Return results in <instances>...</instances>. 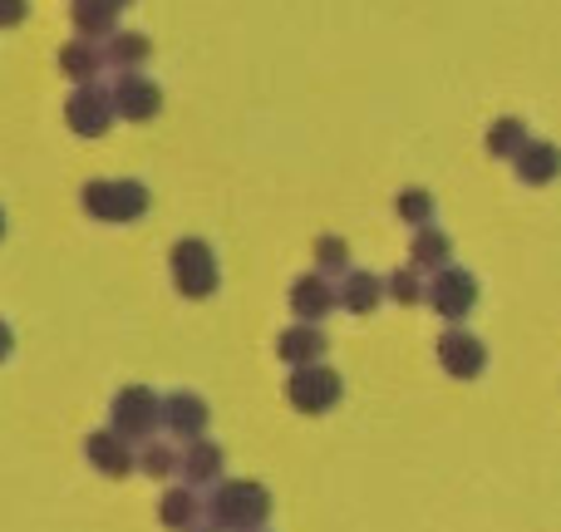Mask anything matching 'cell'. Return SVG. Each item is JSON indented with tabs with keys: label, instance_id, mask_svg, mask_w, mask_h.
<instances>
[{
	"label": "cell",
	"instance_id": "cell-1",
	"mask_svg": "<svg viewBox=\"0 0 561 532\" xmlns=\"http://www.w3.org/2000/svg\"><path fill=\"white\" fill-rule=\"evenodd\" d=\"M207 518L217 532H256L272 518V488H262L256 478H227V484H217Z\"/></svg>",
	"mask_w": 561,
	"mask_h": 532
},
{
	"label": "cell",
	"instance_id": "cell-2",
	"mask_svg": "<svg viewBox=\"0 0 561 532\" xmlns=\"http://www.w3.org/2000/svg\"><path fill=\"white\" fill-rule=\"evenodd\" d=\"M79 203L99 223H138L148 213V203H153V193L138 178H89Z\"/></svg>",
	"mask_w": 561,
	"mask_h": 532
},
{
	"label": "cell",
	"instance_id": "cell-3",
	"mask_svg": "<svg viewBox=\"0 0 561 532\" xmlns=\"http://www.w3.org/2000/svg\"><path fill=\"white\" fill-rule=\"evenodd\" d=\"M158 425H163V395H153L148 385H124L108 405V429L128 444H148Z\"/></svg>",
	"mask_w": 561,
	"mask_h": 532
},
{
	"label": "cell",
	"instance_id": "cell-4",
	"mask_svg": "<svg viewBox=\"0 0 561 532\" xmlns=\"http://www.w3.org/2000/svg\"><path fill=\"white\" fill-rule=\"evenodd\" d=\"M217 281H222V271H217L213 247H207L203 237H183V242L173 247V286L183 291L187 301H207L217 291Z\"/></svg>",
	"mask_w": 561,
	"mask_h": 532
},
{
	"label": "cell",
	"instance_id": "cell-5",
	"mask_svg": "<svg viewBox=\"0 0 561 532\" xmlns=\"http://www.w3.org/2000/svg\"><path fill=\"white\" fill-rule=\"evenodd\" d=\"M340 395H345V380H340V370H330L325 360L306 365V370H290V380H286V399L300 415H325V409L340 405Z\"/></svg>",
	"mask_w": 561,
	"mask_h": 532
},
{
	"label": "cell",
	"instance_id": "cell-6",
	"mask_svg": "<svg viewBox=\"0 0 561 532\" xmlns=\"http://www.w3.org/2000/svg\"><path fill=\"white\" fill-rule=\"evenodd\" d=\"M428 306H434L448 326H458V320L478 306V276L463 267H448V271H438V276H428Z\"/></svg>",
	"mask_w": 561,
	"mask_h": 532
},
{
	"label": "cell",
	"instance_id": "cell-7",
	"mask_svg": "<svg viewBox=\"0 0 561 532\" xmlns=\"http://www.w3.org/2000/svg\"><path fill=\"white\" fill-rule=\"evenodd\" d=\"M65 124L75 128L79 138H99L108 124H114V89L104 84H79L65 104Z\"/></svg>",
	"mask_w": 561,
	"mask_h": 532
},
{
	"label": "cell",
	"instance_id": "cell-8",
	"mask_svg": "<svg viewBox=\"0 0 561 532\" xmlns=\"http://www.w3.org/2000/svg\"><path fill=\"white\" fill-rule=\"evenodd\" d=\"M438 365H444L454 380H473V375H483V365H488V346L473 336V330L448 326L444 336H438Z\"/></svg>",
	"mask_w": 561,
	"mask_h": 532
},
{
	"label": "cell",
	"instance_id": "cell-9",
	"mask_svg": "<svg viewBox=\"0 0 561 532\" xmlns=\"http://www.w3.org/2000/svg\"><path fill=\"white\" fill-rule=\"evenodd\" d=\"M108 89H114V114L128 118V124H148L163 109V89L148 75H118Z\"/></svg>",
	"mask_w": 561,
	"mask_h": 532
},
{
	"label": "cell",
	"instance_id": "cell-10",
	"mask_svg": "<svg viewBox=\"0 0 561 532\" xmlns=\"http://www.w3.org/2000/svg\"><path fill=\"white\" fill-rule=\"evenodd\" d=\"M335 306H340L335 281H325L320 271H306V276L290 281V310H296V326H320Z\"/></svg>",
	"mask_w": 561,
	"mask_h": 532
},
{
	"label": "cell",
	"instance_id": "cell-11",
	"mask_svg": "<svg viewBox=\"0 0 561 532\" xmlns=\"http://www.w3.org/2000/svg\"><path fill=\"white\" fill-rule=\"evenodd\" d=\"M84 454L104 478H128L138 468V449L128 444V439H118L114 429H94V434L84 439Z\"/></svg>",
	"mask_w": 561,
	"mask_h": 532
},
{
	"label": "cell",
	"instance_id": "cell-12",
	"mask_svg": "<svg viewBox=\"0 0 561 532\" xmlns=\"http://www.w3.org/2000/svg\"><path fill=\"white\" fill-rule=\"evenodd\" d=\"M163 429H168V434H178L183 444L203 439V429H207V399L193 395V389H173V395H163Z\"/></svg>",
	"mask_w": 561,
	"mask_h": 532
},
{
	"label": "cell",
	"instance_id": "cell-13",
	"mask_svg": "<svg viewBox=\"0 0 561 532\" xmlns=\"http://www.w3.org/2000/svg\"><path fill=\"white\" fill-rule=\"evenodd\" d=\"M178 478H183L187 488L217 484V478H222V444H213V439L183 444V454H178Z\"/></svg>",
	"mask_w": 561,
	"mask_h": 532
},
{
	"label": "cell",
	"instance_id": "cell-14",
	"mask_svg": "<svg viewBox=\"0 0 561 532\" xmlns=\"http://www.w3.org/2000/svg\"><path fill=\"white\" fill-rule=\"evenodd\" d=\"M276 355L286 360L290 370H306V365H320L325 355V330L320 326H290L276 336Z\"/></svg>",
	"mask_w": 561,
	"mask_h": 532
},
{
	"label": "cell",
	"instance_id": "cell-15",
	"mask_svg": "<svg viewBox=\"0 0 561 532\" xmlns=\"http://www.w3.org/2000/svg\"><path fill=\"white\" fill-rule=\"evenodd\" d=\"M409 267L424 276V271H448L454 267V242H448L444 227H424V233H414V242H409Z\"/></svg>",
	"mask_w": 561,
	"mask_h": 532
},
{
	"label": "cell",
	"instance_id": "cell-16",
	"mask_svg": "<svg viewBox=\"0 0 561 532\" xmlns=\"http://www.w3.org/2000/svg\"><path fill=\"white\" fill-rule=\"evenodd\" d=\"M517 178H523L527 188H547L552 178L561 173V148L557 144H547V138H533V144L517 154Z\"/></svg>",
	"mask_w": 561,
	"mask_h": 532
},
{
	"label": "cell",
	"instance_id": "cell-17",
	"mask_svg": "<svg viewBox=\"0 0 561 532\" xmlns=\"http://www.w3.org/2000/svg\"><path fill=\"white\" fill-rule=\"evenodd\" d=\"M335 296L350 316H369V310L385 301V276H375V271H350V276L335 286Z\"/></svg>",
	"mask_w": 561,
	"mask_h": 532
},
{
	"label": "cell",
	"instance_id": "cell-18",
	"mask_svg": "<svg viewBox=\"0 0 561 532\" xmlns=\"http://www.w3.org/2000/svg\"><path fill=\"white\" fill-rule=\"evenodd\" d=\"M148 55H153V39L138 30H118L114 39H104V69H118V75H138Z\"/></svg>",
	"mask_w": 561,
	"mask_h": 532
},
{
	"label": "cell",
	"instance_id": "cell-19",
	"mask_svg": "<svg viewBox=\"0 0 561 532\" xmlns=\"http://www.w3.org/2000/svg\"><path fill=\"white\" fill-rule=\"evenodd\" d=\"M203 498H197V488H168L163 503H158V518H163V528L173 532H197V523H203Z\"/></svg>",
	"mask_w": 561,
	"mask_h": 532
},
{
	"label": "cell",
	"instance_id": "cell-20",
	"mask_svg": "<svg viewBox=\"0 0 561 532\" xmlns=\"http://www.w3.org/2000/svg\"><path fill=\"white\" fill-rule=\"evenodd\" d=\"M118 15H124V10L114 5V0H75V5H69V20H75L79 30H84V39H114L118 35Z\"/></svg>",
	"mask_w": 561,
	"mask_h": 532
},
{
	"label": "cell",
	"instance_id": "cell-21",
	"mask_svg": "<svg viewBox=\"0 0 561 532\" xmlns=\"http://www.w3.org/2000/svg\"><path fill=\"white\" fill-rule=\"evenodd\" d=\"M59 69H65L69 79H79V84H94V75L104 69V45H94V39H69V45L59 49Z\"/></svg>",
	"mask_w": 561,
	"mask_h": 532
},
{
	"label": "cell",
	"instance_id": "cell-22",
	"mask_svg": "<svg viewBox=\"0 0 561 532\" xmlns=\"http://www.w3.org/2000/svg\"><path fill=\"white\" fill-rule=\"evenodd\" d=\"M533 144V134H527V124L523 118H497L493 128H488V154L493 158H503V163H517V154H523V148Z\"/></svg>",
	"mask_w": 561,
	"mask_h": 532
},
{
	"label": "cell",
	"instance_id": "cell-23",
	"mask_svg": "<svg viewBox=\"0 0 561 532\" xmlns=\"http://www.w3.org/2000/svg\"><path fill=\"white\" fill-rule=\"evenodd\" d=\"M394 213L404 217L409 227H419V233H424V227H434L438 203H434V193H428V188H404V193H399V203H394Z\"/></svg>",
	"mask_w": 561,
	"mask_h": 532
},
{
	"label": "cell",
	"instance_id": "cell-24",
	"mask_svg": "<svg viewBox=\"0 0 561 532\" xmlns=\"http://www.w3.org/2000/svg\"><path fill=\"white\" fill-rule=\"evenodd\" d=\"M385 296L399 301V306H419V301H428V281L414 267H399L385 276Z\"/></svg>",
	"mask_w": 561,
	"mask_h": 532
},
{
	"label": "cell",
	"instance_id": "cell-25",
	"mask_svg": "<svg viewBox=\"0 0 561 532\" xmlns=\"http://www.w3.org/2000/svg\"><path fill=\"white\" fill-rule=\"evenodd\" d=\"M178 454H183V449L163 444V439H148V444H138V468H144L148 478H173L178 474Z\"/></svg>",
	"mask_w": 561,
	"mask_h": 532
},
{
	"label": "cell",
	"instance_id": "cell-26",
	"mask_svg": "<svg viewBox=\"0 0 561 532\" xmlns=\"http://www.w3.org/2000/svg\"><path fill=\"white\" fill-rule=\"evenodd\" d=\"M316 267H320V276H340L345 281L350 276V247H345V237H316Z\"/></svg>",
	"mask_w": 561,
	"mask_h": 532
},
{
	"label": "cell",
	"instance_id": "cell-27",
	"mask_svg": "<svg viewBox=\"0 0 561 532\" xmlns=\"http://www.w3.org/2000/svg\"><path fill=\"white\" fill-rule=\"evenodd\" d=\"M20 15H25L20 0H0V25H20Z\"/></svg>",
	"mask_w": 561,
	"mask_h": 532
},
{
	"label": "cell",
	"instance_id": "cell-28",
	"mask_svg": "<svg viewBox=\"0 0 561 532\" xmlns=\"http://www.w3.org/2000/svg\"><path fill=\"white\" fill-rule=\"evenodd\" d=\"M10 350H15V330H10V326H5V320H0V360H5V355H10Z\"/></svg>",
	"mask_w": 561,
	"mask_h": 532
},
{
	"label": "cell",
	"instance_id": "cell-29",
	"mask_svg": "<svg viewBox=\"0 0 561 532\" xmlns=\"http://www.w3.org/2000/svg\"><path fill=\"white\" fill-rule=\"evenodd\" d=\"M0 237H5V213H0Z\"/></svg>",
	"mask_w": 561,
	"mask_h": 532
},
{
	"label": "cell",
	"instance_id": "cell-30",
	"mask_svg": "<svg viewBox=\"0 0 561 532\" xmlns=\"http://www.w3.org/2000/svg\"><path fill=\"white\" fill-rule=\"evenodd\" d=\"M197 532H217V528H197Z\"/></svg>",
	"mask_w": 561,
	"mask_h": 532
}]
</instances>
